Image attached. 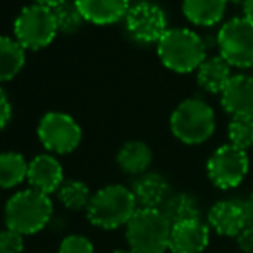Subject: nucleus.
<instances>
[{"mask_svg": "<svg viewBox=\"0 0 253 253\" xmlns=\"http://www.w3.org/2000/svg\"><path fill=\"white\" fill-rule=\"evenodd\" d=\"M236 243L243 253H253V226H247L236 236Z\"/></svg>", "mask_w": 253, "mask_h": 253, "instance_id": "cd10ccee", "label": "nucleus"}, {"mask_svg": "<svg viewBox=\"0 0 253 253\" xmlns=\"http://www.w3.org/2000/svg\"><path fill=\"white\" fill-rule=\"evenodd\" d=\"M26 181L30 183V188L50 197L52 193L59 191L66 179L59 160L52 153H40L30 160Z\"/></svg>", "mask_w": 253, "mask_h": 253, "instance_id": "f8f14e48", "label": "nucleus"}, {"mask_svg": "<svg viewBox=\"0 0 253 253\" xmlns=\"http://www.w3.org/2000/svg\"><path fill=\"white\" fill-rule=\"evenodd\" d=\"M83 131L80 124L64 112H48L38 123V140L50 153L66 155L81 143Z\"/></svg>", "mask_w": 253, "mask_h": 253, "instance_id": "1a4fd4ad", "label": "nucleus"}, {"mask_svg": "<svg viewBox=\"0 0 253 253\" xmlns=\"http://www.w3.org/2000/svg\"><path fill=\"white\" fill-rule=\"evenodd\" d=\"M250 169L248 153L234 145L219 147L207 162V176L219 190H233L245 181Z\"/></svg>", "mask_w": 253, "mask_h": 253, "instance_id": "6e6552de", "label": "nucleus"}, {"mask_svg": "<svg viewBox=\"0 0 253 253\" xmlns=\"http://www.w3.org/2000/svg\"><path fill=\"white\" fill-rule=\"evenodd\" d=\"M210 243V227L202 219L174 224L170 231L169 252L202 253Z\"/></svg>", "mask_w": 253, "mask_h": 253, "instance_id": "4468645a", "label": "nucleus"}, {"mask_svg": "<svg viewBox=\"0 0 253 253\" xmlns=\"http://www.w3.org/2000/svg\"><path fill=\"white\" fill-rule=\"evenodd\" d=\"M134 2H136V3H138V2H147V0H134Z\"/></svg>", "mask_w": 253, "mask_h": 253, "instance_id": "f704fd0d", "label": "nucleus"}, {"mask_svg": "<svg viewBox=\"0 0 253 253\" xmlns=\"http://www.w3.org/2000/svg\"><path fill=\"white\" fill-rule=\"evenodd\" d=\"M229 143L241 150L253 148V117H234L227 126Z\"/></svg>", "mask_w": 253, "mask_h": 253, "instance_id": "393cba45", "label": "nucleus"}, {"mask_svg": "<svg viewBox=\"0 0 253 253\" xmlns=\"http://www.w3.org/2000/svg\"><path fill=\"white\" fill-rule=\"evenodd\" d=\"M59 253H95V247L83 234H69L60 241Z\"/></svg>", "mask_w": 253, "mask_h": 253, "instance_id": "a878e982", "label": "nucleus"}, {"mask_svg": "<svg viewBox=\"0 0 253 253\" xmlns=\"http://www.w3.org/2000/svg\"><path fill=\"white\" fill-rule=\"evenodd\" d=\"M28 166H30V162L21 153H0V190L16 188L24 179H28Z\"/></svg>", "mask_w": 253, "mask_h": 253, "instance_id": "4be33fe9", "label": "nucleus"}, {"mask_svg": "<svg viewBox=\"0 0 253 253\" xmlns=\"http://www.w3.org/2000/svg\"><path fill=\"white\" fill-rule=\"evenodd\" d=\"M207 224L220 236L236 238L248 226L245 203L238 200H219L210 207Z\"/></svg>", "mask_w": 253, "mask_h": 253, "instance_id": "9b49d317", "label": "nucleus"}, {"mask_svg": "<svg viewBox=\"0 0 253 253\" xmlns=\"http://www.w3.org/2000/svg\"><path fill=\"white\" fill-rule=\"evenodd\" d=\"M131 191L138 209H160L166 198L172 193L167 179L159 172H145L131 184Z\"/></svg>", "mask_w": 253, "mask_h": 253, "instance_id": "dca6fc26", "label": "nucleus"}, {"mask_svg": "<svg viewBox=\"0 0 253 253\" xmlns=\"http://www.w3.org/2000/svg\"><path fill=\"white\" fill-rule=\"evenodd\" d=\"M26 62L24 48L16 42V38L0 37V83L10 81L21 73Z\"/></svg>", "mask_w": 253, "mask_h": 253, "instance_id": "412c9836", "label": "nucleus"}, {"mask_svg": "<svg viewBox=\"0 0 253 253\" xmlns=\"http://www.w3.org/2000/svg\"><path fill=\"white\" fill-rule=\"evenodd\" d=\"M10 116H12V107H10V102L7 98V95L3 93V90L0 88V131L9 124Z\"/></svg>", "mask_w": 253, "mask_h": 253, "instance_id": "c85d7f7f", "label": "nucleus"}, {"mask_svg": "<svg viewBox=\"0 0 253 253\" xmlns=\"http://www.w3.org/2000/svg\"><path fill=\"white\" fill-rule=\"evenodd\" d=\"M124 23H126L127 35L134 42L143 45H157L160 38L166 35V31L169 30L164 9L148 0L133 3L124 17Z\"/></svg>", "mask_w": 253, "mask_h": 253, "instance_id": "9d476101", "label": "nucleus"}, {"mask_svg": "<svg viewBox=\"0 0 253 253\" xmlns=\"http://www.w3.org/2000/svg\"><path fill=\"white\" fill-rule=\"evenodd\" d=\"M67 2V0H35V3H40V5H45V7H50V9H53V7L60 5V3Z\"/></svg>", "mask_w": 253, "mask_h": 253, "instance_id": "2f4dec72", "label": "nucleus"}, {"mask_svg": "<svg viewBox=\"0 0 253 253\" xmlns=\"http://www.w3.org/2000/svg\"><path fill=\"white\" fill-rule=\"evenodd\" d=\"M159 210L167 217V220L172 226L174 224L188 222V220L202 219L200 203L193 195L184 193V191H172Z\"/></svg>", "mask_w": 253, "mask_h": 253, "instance_id": "aec40b11", "label": "nucleus"}, {"mask_svg": "<svg viewBox=\"0 0 253 253\" xmlns=\"http://www.w3.org/2000/svg\"><path fill=\"white\" fill-rule=\"evenodd\" d=\"M86 23L109 26L124 19L131 9V0H74Z\"/></svg>", "mask_w": 253, "mask_h": 253, "instance_id": "2eb2a0df", "label": "nucleus"}, {"mask_svg": "<svg viewBox=\"0 0 253 253\" xmlns=\"http://www.w3.org/2000/svg\"><path fill=\"white\" fill-rule=\"evenodd\" d=\"M59 33L55 14L50 7L31 3L24 7L14 23V37L24 50H40L50 45Z\"/></svg>", "mask_w": 253, "mask_h": 253, "instance_id": "423d86ee", "label": "nucleus"}, {"mask_svg": "<svg viewBox=\"0 0 253 253\" xmlns=\"http://www.w3.org/2000/svg\"><path fill=\"white\" fill-rule=\"evenodd\" d=\"M24 236L12 229L0 231V253H23Z\"/></svg>", "mask_w": 253, "mask_h": 253, "instance_id": "bb28decb", "label": "nucleus"}, {"mask_svg": "<svg viewBox=\"0 0 253 253\" xmlns=\"http://www.w3.org/2000/svg\"><path fill=\"white\" fill-rule=\"evenodd\" d=\"M243 12H245V17H247V19H250L253 23V0H245Z\"/></svg>", "mask_w": 253, "mask_h": 253, "instance_id": "7c9ffc66", "label": "nucleus"}, {"mask_svg": "<svg viewBox=\"0 0 253 253\" xmlns=\"http://www.w3.org/2000/svg\"><path fill=\"white\" fill-rule=\"evenodd\" d=\"M219 55L236 69L253 67V23L247 17H233L217 31Z\"/></svg>", "mask_w": 253, "mask_h": 253, "instance_id": "0eeeda50", "label": "nucleus"}, {"mask_svg": "<svg viewBox=\"0 0 253 253\" xmlns=\"http://www.w3.org/2000/svg\"><path fill=\"white\" fill-rule=\"evenodd\" d=\"M112 253H133L131 250H116V252H112Z\"/></svg>", "mask_w": 253, "mask_h": 253, "instance_id": "72a5a7b5", "label": "nucleus"}, {"mask_svg": "<svg viewBox=\"0 0 253 253\" xmlns=\"http://www.w3.org/2000/svg\"><path fill=\"white\" fill-rule=\"evenodd\" d=\"M220 105L231 117H253V76L233 74L220 93Z\"/></svg>", "mask_w": 253, "mask_h": 253, "instance_id": "ddd939ff", "label": "nucleus"}, {"mask_svg": "<svg viewBox=\"0 0 253 253\" xmlns=\"http://www.w3.org/2000/svg\"><path fill=\"white\" fill-rule=\"evenodd\" d=\"M53 14H55L59 33H64V35L76 33L84 23V17L81 16L80 9H78L74 0H67V2L53 7Z\"/></svg>", "mask_w": 253, "mask_h": 253, "instance_id": "b1692460", "label": "nucleus"}, {"mask_svg": "<svg viewBox=\"0 0 253 253\" xmlns=\"http://www.w3.org/2000/svg\"><path fill=\"white\" fill-rule=\"evenodd\" d=\"M227 9L226 0H183V14L188 23L212 28L222 21Z\"/></svg>", "mask_w": 253, "mask_h": 253, "instance_id": "6ab92c4d", "label": "nucleus"}, {"mask_svg": "<svg viewBox=\"0 0 253 253\" xmlns=\"http://www.w3.org/2000/svg\"><path fill=\"white\" fill-rule=\"evenodd\" d=\"M157 55L169 71L188 74L207 59V45L203 37L190 28H169L157 43Z\"/></svg>", "mask_w": 253, "mask_h": 253, "instance_id": "f257e3e1", "label": "nucleus"}, {"mask_svg": "<svg viewBox=\"0 0 253 253\" xmlns=\"http://www.w3.org/2000/svg\"><path fill=\"white\" fill-rule=\"evenodd\" d=\"M53 205L48 195L28 188L14 193L7 200L3 217L7 229L19 233L21 236L37 234L50 224Z\"/></svg>", "mask_w": 253, "mask_h": 253, "instance_id": "f03ea898", "label": "nucleus"}, {"mask_svg": "<svg viewBox=\"0 0 253 253\" xmlns=\"http://www.w3.org/2000/svg\"><path fill=\"white\" fill-rule=\"evenodd\" d=\"M243 203H245V212H247L248 226H253V191L250 193V197H248Z\"/></svg>", "mask_w": 253, "mask_h": 253, "instance_id": "c756f323", "label": "nucleus"}, {"mask_svg": "<svg viewBox=\"0 0 253 253\" xmlns=\"http://www.w3.org/2000/svg\"><path fill=\"white\" fill-rule=\"evenodd\" d=\"M233 78L231 66L220 55H210L197 69V83L202 90L212 95H220Z\"/></svg>", "mask_w": 253, "mask_h": 253, "instance_id": "f3484780", "label": "nucleus"}, {"mask_svg": "<svg viewBox=\"0 0 253 253\" xmlns=\"http://www.w3.org/2000/svg\"><path fill=\"white\" fill-rule=\"evenodd\" d=\"M91 197L93 195H91L88 184L80 179H66L57 191V198L62 203V207H66L67 210H73V212L86 210L91 202Z\"/></svg>", "mask_w": 253, "mask_h": 253, "instance_id": "5701e85b", "label": "nucleus"}, {"mask_svg": "<svg viewBox=\"0 0 253 253\" xmlns=\"http://www.w3.org/2000/svg\"><path fill=\"white\" fill-rule=\"evenodd\" d=\"M215 112L202 98H186L172 110L170 133L184 145H203L215 133Z\"/></svg>", "mask_w": 253, "mask_h": 253, "instance_id": "20e7f679", "label": "nucleus"}, {"mask_svg": "<svg viewBox=\"0 0 253 253\" xmlns=\"http://www.w3.org/2000/svg\"><path fill=\"white\" fill-rule=\"evenodd\" d=\"M172 224L159 209H138L126 226L127 250L133 253H166Z\"/></svg>", "mask_w": 253, "mask_h": 253, "instance_id": "39448f33", "label": "nucleus"}, {"mask_svg": "<svg viewBox=\"0 0 253 253\" xmlns=\"http://www.w3.org/2000/svg\"><path fill=\"white\" fill-rule=\"evenodd\" d=\"M138 210V203L131 188L123 184H107L93 193L86 209L90 224L98 229L112 231L126 227Z\"/></svg>", "mask_w": 253, "mask_h": 253, "instance_id": "7ed1b4c3", "label": "nucleus"}, {"mask_svg": "<svg viewBox=\"0 0 253 253\" xmlns=\"http://www.w3.org/2000/svg\"><path fill=\"white\" fill-rule=\"evenodd\" d=\"M227 3H234V5H238V3H245V0H226Z\"/></svg>", "mask_w": 253, "mask_h": 253, "instance_id": "473e14b6", "label": "nucleus"}, {"mask_svg": "<svg viewBox=\"0 0 253 253\" xmlns=\"http://www.w3.org/2000/svg\"><path fill=\"white\" fill-rule=\"evenodd\" d=\"M117 166L121 170L129 176H141L148 172V167L152 166L153 153L152 148L141 140L126 141L117 152Z\"/></svg>", "mask_w": 253, "mask_h": 253, "instance_id": "a211bd4d", "label": "nucleus"}]
</instances>
